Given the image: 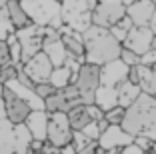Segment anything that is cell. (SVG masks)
Here are the masks:
<instances>
[{
  "label": "cell",
  "mask_w": 156,
  "mask_h": 154,
  "mask_svg": "<svg viewBox=\"0 0 156 154\" xmlns=\"http://www.w3.org/2000/svg\"><path fill=\"white\" fill-rule=\"evenodd\" d=\"M120 128L132 138L144 136V138H150L152 142H156V98L142 92L126 108Z\"/></svg>",
  "instance_id": "obj_1"
},
{
  "label": "cell",
  "mask_w": 156,
  "mask_h": 154,
  "mask_svg": "<svg viewBox=\"0 0 156 154\" xmlns=\"http://www.w3.org/2000/svg\"><path fill=\"white\" fill-rule=\"evenodd\" d=\"M82 44H84V62L94 66H104L120 56L122 44L112 38L110 30L100 26H94L82 32Z\"/></svg>",
  "instance_id": "obj_2"
},
{
  "label": "cell",
  "mask_w": 156,
  "mask_h": 154,
  "mask_svg": "<svg viewBox=\"0 0 156 154\" xmlns=\"http://www.w3.org/2000/svg\"><path fill=\"white\" fill-rule=\"evenodd\" d=\"M18 2L34 26L60 30L62 26V14H60L62 4L60 2L56 0H18Z\"/></svg>",
  "instance_id": "obj_3"
},
{
  "label": "cell",
  "mask_w": 156,
  "mask_h": 154,
  "mask_svg": "<svg viewBox=\"0 0 156 154\" xmlns=\"http://www.w3.org/2000/svg\"><path fill=\"white\" fill-rule=\"evenodd\" d=\"M98 0H64L62 2V24L70 30L82 34L86 28L92 26V12Z\"/></svg>",
  "instance_id": "obj_4"
},
{
  "label": "cell",
  "mask_w": 156,
  "mask_h": 154,
  "mask_svg": "<svg viewBox=\"0 0 156 154\" xmlns=\"http://www.w3.org/2000/svg\"><path fill=\"white\" fill-rule=\"evenodd\" d=\"M72 84L76 86L82 104H94V92L100 86V66L84 62L82 66L78 68L76 78H74Z\"/></svg>",
  "instance_id": "obj_5"
},
{
  "label": "cell",
  "mask_w": 156,
  "mask_h": 154,
  "mask_svg": "<svg viewBox=\"0 0 156 154\" xmlns=\"http://www.w3.org/2000/svg\"><path fill=\"white\" fill-rule=\"evenodd\" d=\"M126 16V6L120 0H98L92 12V24L100 28H112L120 18Z\"/></svg>",
  "instance_id": "obj_6"
},
{
  "label": "cell",
  "mask_w": 156,
  "mask_h": 154,
  "mask_svg": "<svg viewBox=\"0 0 156 154\" xmlns=\"http://www.w3.org/2000/svg\"><path fill=\"white\" fill-rule=\"evenodd\" d=\"M46 142L52 148L60 150L72 142V128L68 124V116L64 112L48 114V130H46Z\"/></svg>",
  "instance_id": "obj_7"
},
{
  "label": "cell",
  "mask_w": 156,
  "mask_h": 154,
  "mask_svg": "<svg viewBox=\"0 0 156 154\" xmlns=\"http://www.w3.org/2000/svg\"><path fill=\"white\" fill-rule=\"evenodd\" d=\"M82 104V100H80V94H78L76 86L70 84V86L62 88V90H56L52 96L44 100V112L48 114H54V112H64L68 114L72 108Z\"/></svg>",
  "instance_id": "obj_8"
},
{
  "label": "cell",
  "mask_w": 156,
  "mask_h": 154,
  "mask_svg": "<svg viewBox=\"0 0 156 154\" xmlns=\"http://www.w3.org/2000/svg\"><path fill=\"white\" fill-rule=\"evenodd\" d=\"M14 36H16V40H18V44H20V50H22V64L26 62V60H30L34 54L42 52L44 28L30 24V26L22 28V30H16Z\"/></svg>",
  "instance_id": "obj_9"
},
{
  "label": "cell",
  "mask_w": 156,
  "mask_h": 154,
  "mask_svg": "<svg viewBox=\"0 0 156 154\" xmlns=\"http://www.w3.org/2000/svg\"><path fill=\"white\" fill-rule=\"evenodd\" d=\"M0 100H2V106H4L6 118H8L12 124H16V126H22V124L26 122L28 114L32 112V108H30L20 96L14 94L8 86H4V90H2V98H0Z\"/></svg>",
  "instance_id": "obj_10"
},
{
  "label": "cell",
  "mask_w": 156,
  "mask_h": 154,
  "mask_svg": "<svg viewBox=\"0 0 156 154\" xmlns=\"http://www.w3.org/2000/svg\"><path fill=\"white\" fill-rule=\"evenodd\" d=\"M66 116H68V124L72 128V132H82L90 122H96V120L104 118V114L94 104H80L76 108H72Z\"/></svg>",
  "instance_id": "obj_11"
},
{
  "label": "cell",
  "mask_w": 156,
  "mask_h": 154,
  "mask_svg": "<svg viewBox=\"0 0 156 154\" xmlns=\"http://www.w3.org/2000/svg\"><path fill=\"white\" fill-rule=\"evenodd\" d=\"M20 68H22V72L26 74L34 84L48 82V78H50V74H52V64H50V60H48V56H46L44 52L34 54L32 58L26 60Z\"/></svg>",
  "instance_id": "obj_12"
},
{
  "label": "cell",
  "mask_w": 156,
  "mask_h": 154,
  "mask_svg": "<svg viewBox=\"0 0 156 154\" xmlns=\"http://www.w3.org/2000/svg\"><path fill=\"white\" fill-rule=\"evenodd\" d=\"M152 42H154V34L150 28H136L132 26L130 32L126 34V40L122 42V48L132 50L134 54L144 56L146 52L152 50Z\"/></svg>",
  "instance_id": "obj_13"
},
{
  "label": "cell",
  "mask_w": 156,
  "mask_h": 154,
  "mask_svg": "<svg viewBox=\"0 0 156 154\" xmlns=\"http://www.w3.org/2000/svg\"><path fill=\"white\" fill-rule=\"evenodd\" d=\"M132 136L126 134L120 126H108L98 138V148H102L104 152H114V150H122L126 146L132 144Z\"/></svg>",
  "instance_id": "obj_14"
},
{
  "label": "cell",
  "mask_w": 156,
  "mask_h": 154,
  "mask_svg": "<svg viewBox=\"0 0 156 154\" xmlns=\"http://www.w3.org/2000/svg\"><path fill=\"white\" fill-rule=\"evenodd\" d=\"M156 6L148 0H134L132 4L126 6V16L130 18L132 26L136 28H148L152 20V14H154Z\"/></svg>",
  "instance_id": "obj_15"
},
{
  "label": "cell",
  "mask_w": 156,
  "mask_h": 154,
  "mask_svg": "<svg viewBox=\"0 0 156 154\" xmlns=\"http://www.w3.org/2000/svg\"><path fill=\"white\" fill-rule=\"evenodd\" d=\"M58 34H60V42L64 44V48H66V54L68 56H72V58H76L80 64H84V44H82V34L80 32H74V30H70L68 26H60V30H58Z\"/></svg>",
  "instance_id": "obj_16"
},
{
  "label": "cell",
  "mask_w": 156,
  "mask_h": 154,
  "mask_svg": "<svg viewBox=\"0 0 156 154\" xmlns=\"http://www.w3.org/2000/svg\"><path fill=\"white\" fill-rule=\"evenodd\" d=\"M128 78V66L118 58L100 66V86H118Z\"/></svg>",
  "instance_id": "obj_17"
},
{
  "label": "cell",
  "mask_w": 156,
  "mask_h": 154,
  "mask_svg": "<svg viewBox=\"0 0 156 154\" xmlns=\"http://www.w3.org/2000/svg\"><path fill=\"white\" fill-rule=\"evenodd\" d=\"M24 128L30 134V140L46 142V130H48V112L44 110H32L28 114Z\"/></svg>",
  "instance_id": "obj_18"
},
{
  "label": "cell",
  "mask_w": 156,
  "mask_h": 154,
  "mask_svg": "<svg viewBox=\"0 0 156 154\" xmlns=\"http://www.w3.org/2000/svg\"><path fill=\"white\" fill-rule=\"evenodd\" d=\"M42 52L48 56L52 68L64 66L66 58H68V54H66V48H64V44L60 42V38H56V40H46L44 44H42Z\"/></svg>",
  "instance_id": "obj_19"
},
{
  "label": "cell",
  "mask_w": 156,
  "mask_h": 154,
  "mask_svg": "<svg viewBox=\"0 0 156 154\" xmlns=\"http://www.w3.org/2000/svg\"><path fill=\"white\" fill-rule=\"evenodd\" d=\"M94 106L102 110V114L118 106V96H116V86H98L94 92Z\"/></svg>",
  "instance_id": "obj_20"
},
{
  "label": "cell",
  "mask_w": 156,
  "mask_h": 154,
  "mask_svg": "<svg viewBox=\"0 0 156 154\" xmlns=\"http://www.w3.org/2000/svg\"><path fill=\"white\" fill-rule=\"evenodd\" d=\"M18 68L20 66H14L12 60H10V52H8L6 42L0 40V84H6V82L14 80Z\"/></svg>",
  "instance_id": "obj_21"
},
{
  "label": "cell",
  "mask_w": 156,
  "mask_h": 154,
  "mask_svg": "<svg viewBox=\"0 0 156 154\" xmlns=\"http://www.w3.org/2000/svg\"><path fill=\"white\" fill-rule=\"evenodd\" d=\"M4 8H6V14H8V18H10V22H12L14 30H22V28H26V26L32 24L30 18L26 16V12L22 10V6H20L18 0H8Z\"/></svg>",
  "instance_id": "obj_22"
},
{
  "label": "cell",
  "mask_w": 156,
  "mask_h": 154,
  "mask_svg": "<svg viewBox=\"0 0 156 154\" xmlns=\"http://www.w3.org/2000/svg\"><path fill=\"white\" fill-rule=\"evenodd\" d=\"M142 94V90L138 86H134V84H130L128 80H124V82H120L118 86H116V96H118V106L120 108H128L130 104H132L134 100L138 98V96Z\"/></svg>",
  "instance_id": "obj_23"
},
{
  "label": "cell",
  "mask_w": 156,
  "mask_h": 154,
  "mask_svg": "<svg viewBox=\"0 0 156 154\" xmlns=\"http://www.w3.org/2000/svg\"><path fill=\"white\" fill-rule=\"evenodd\" d=\"M74 78L76 76H74L66 66H58V68H52V74H50V78H48V82H50L56 90H62V88L72 84Z\"/></svg>",
  "instance_id": "obj_24"
},
{
  "label": "cell",
  "mask_w": 156,
  "mask_h": 154,
  "mask_svg": "<svg viewBox=\"0 0 156 154\" xmlns=\"http://www.w3.org/2000/svg\"><path fill=\"white\" fill-rule=\"evenodd\" d=\"M14 32L16 30H14L12 22H10V18H8V14H6V8H0V40L6 42V38L12 36Z\"/></svg>",
  "instance_id": "obj_25"
},
{
  "label": "cell",
  "mask_w": 156,
  "mask_h": 154,
  "mask_svg": "<svg viewBox=\"0 0 156 154\" xmlns=\"http://www.w3.org/2000/svg\"><path fill=\"white\" fill-rule=\"evenodd\" d=\"M124 112H126L124 108L116 106V108L104 112V120L108 122V126H120V124H122V120H124Z\"/></svg>",
  "instance_id": "obj_26"
},
{
  "label": "cell",
  "mask_w": 156,
  "mask_h": 154,
  "mask_svg": "<svg viewBox=\"0 0 156 154\" xmlns=\"http://www.w3.org/2000/svg\"><path fill=\"white\" fill-rule=\"evenodd\" d=\"M32 92L42 100V102H44L48 96H52V94L56 92V88L52 86L50 82H40V84H34V90H32Z\"/></svg>",
  "instance_id": "obj_27"
},
{
  "label": "cell",
  "mask_w": 156,
  "mask_h": 154,
  "mask_svg": "<svg viewBox=\"0 0 156 154\" xmlns=\"http://www.w3.org/2000/svg\"><path fill=\"white\" fill-rule=\"evenodd\" d=\"M118 60H120V62H124L128 68H132V66H136V64H140V56L134 54L132 50H128V48H120Z\"/></svg>",
  "instance_id": "obj_28"
},
{
  "label": "cell",
  "mask_w": 156,
  "mask_h": 154,
  "mask_svg": "<svg viewBox=\"0 0 156 154\" xmlns=\"http://www.w3.org/2000/svg\"><path fill=\"white\" fill-rule=\"evenodd\" d=\"M90 144H94V142H90L82 132H72V146L76 148V152L82 150V148H86V146H90Z\"/></svg>",
  "instance_id": "obj_29"
},
{
  "label": "cell",
  "mask_w": 156,
  "mask_h": 154,
  "mask_svg": "<svg viewBox=\"0 0 156 154\" xmlns=\"http://www.w3.org/2000/svg\"><path fill=\"white\" fill-rule=\"evenodd\" d=\"M140 64L146 68H150L152 72H156V50H150L144 56H140Z\"/></svg>",
  "instance_id": "obj_30"
},
{
  "label": "cell",
  "mask_w": 156,
  "mask_h": 154,
  "mask_svg": "<svg viewBox=\"0 0 156 154\" xmlns=\"http://www.w3.org/2000/svg\"><path fill=\"white\" fill-rule=\"evenodd\" d=\"M132 144L136 146L138 150H142V152L146 154V152H150V150H152V144H154V142H152L150 138H144V136H136V138L132 140Z\"/></svg>",
  "instance_id": "obj_31"
},
{
  "label": "cell",
  "mask_w": 156,
  "mask_h": 154,
  "mask_svg": "<svg viewBox=\"0 0 156 154\" xmlns=\"http://www.w3.org/2000/svg\"><path fill=\"white\" fill-rule=\"evenodd\" d=\"M82 134L86 136L90 142H98V138H100V130H98L96 122H90V124H88V126L82 130Z\"/></svg>",
  "instance_id": "obj_32"
},
{
  "label": "cell",
  "mask_w": 156,
  "mask_h": 154,
  "mask_svg": "<svg viewBox=\"0 0 156 154\" xmlns=\"http://www.w3.org/2000/svg\"><path fill=\"white\" fill-rule=\"evenodd\" d=\"M146 94H150L152 98H156V72H152L150 80H148V86H146Z\"/></svg>",
  "instance_id": "obj_33"
},
{
  "label": "cell",
  "mask_w": 156,
  "mask_h": 154,
  "mask_svg": "<svg viewBox=\"0 0 156 154\" xmlns=\"http://www.w3.org/2000/svg\"><path fill=\"white\" fill-rule=\"evenodd\" d=\"M114 26L120 28V30H124V32H130V28H132V22H130L128 16H124V18L118 20V24H114Z\"/></svg>",
  "instance_id": "obj_34"
},
{
  "label": "cell",
  "mask_w": 156,
  "mask_h": 154,
  "mask_svg": "<svg viewBox=\"0 0 156 154\" xmlns=\"http://www.w3.org/2000/svg\"><path fill=\"white\" fill-rule=\"evenodd\" d=\"M96 150H98V146H96V142H94V144L86 146V148H82V150H78L76 154H98Z\"/></svg>",
  "instance_id": "obj_35"
},
{
  "label": "cell",
  "mask_w": 156,
  "mask_h": 154,
  "mask_svg": "<svg viewBox=\"0 0 156 154\" xmlns=\"http://www.w3.org/2000/svg\"><path fill=\"white\" fill-rule=\"evenodd\" d=\"M120 154H144V152H142V150H138L134 144H130V146H126V148L120 150Z\"/></svg>",
  "instance_id": "obj_36"
},
{
  "label": "cell",
  "mask_w": 156,
  "mask_h": 154,
  "mask_svg": "<svg viewBox=\"0 0 156 154\" xmlns=\"http://www.w3.org/2000/svg\"><path fill=\"white\" fill-rule=\"evenodd\" d=\"M60 154H76V148H74L72 142H70V144H66L64 148H60Z\"/></svg>",
  "instance_id": "obj_37"
},
{
  "label": "cell",
  "mask_w": 156,
  "mask_h": 154,
  "mask_svg": "<svg viewBox=\"0 0 156 154\" xmlns=\"http://www.w3.org/2000/svg\"><path fill=\"white\" fill-rule=\"evenodd\" d=\"M148 28L152 30V34H154V38H156V8H154V14H152V20H150V24H148Z\"/></svg>",
  "instance_id": "obj_38"
},
{
  "label": "cell",
  "mask_w": 156,
  "mask_h": 154,
  "mask_svg": "<svg viewBox=\"0 0 156 154\" xmlns=\"http://www.w3.org/2000/svg\"><path fill=\"white\" fill-rule=\"evenodd\" d=\"M96 126H98V130H100V134H102V132L108 128V122H106L104 118H100V120H96Z\"/></svg>",
  "instance_id": "obj_39"
},
{
  "label": "cell",
  "mask_w": 156,
  "mask_h": 154,
  "mask_svg": "<svg viewBox=\"0 0 156 154\" xmlns=\"http://www.w3.org/2000/svg\"><path fill=\"white\" fill-rule=\"evenodd\" d=\"M120 2H122V4H124V6H128V4H132L134 0H120Z\"/></svg>",
  "instance_id": "obj_40"
},
{
  "label": "cell",
  "mask_w": 156,
  "mask_h": 154,
  "mask_svg": "<svg viewBox=\"0 0 156 154\" xmlns=\"http://www.w3.org/2000/svg\"><path fill=\"white\" fill-rule=\"evenodd\" d=\"M26 154H42V152H36V150H30V148H26Z\"/></svg>",
  "instance_id": "obj_41"
},
{
  "label": "cell",
  "mask_w": 156,
  "mask_h": 154,
  "mask_svg": "<svg viewBox=\"0 0 156 154\" xmlns=\"http://www.w3.org/2000/svg\"><path fill=\"white\" fill-rule=\"evenodd\" d=\"M6 2H8V0H0V8H4V6H6Z\"/></svg>",
  "instance_id": "obj_42"
},
{
  "label": "cell",
  "mask_w": 156,
  "mask_h": 154,
  "mask_svg": "<svg viewBox=\"0 0 156 154\" xmlns=\"http://www.w3.org/2000/svg\"><path fill=\"white\" fill-rule=\"evenodd\" d=\"M2 90H4V84H0V98H2Z\"/></svg>",
  "instance_id": "obj_43"
},
{
  "label": "cell",
  "mask_w": 156,
  "mask_h": 154,
  "mask_svg": "<svg viewBox=\"0 0 156 154\" xmlns=\"http://www.w3.org/2000/svg\"><path fill=\"white\" fill-rule=\"evenodd\" d=\"M150 152H154V154H156V142L152 144V150H150Z\"/></svg>",
  "instance_id": "obj_44"
},
{
  "label": "cell",
  "mask_w": 156,
  "mask_h": 154,
  "mask_svg": "<svg viewBox=\"0 0 156 154\" xmlns=\"http://www.w3.org/2000/svg\"><path fill=\"white\" fill-rule=\"evenodd\" d=\"M106 154H120V150H114V152H106Z\"/></svg>",
  "instance_id": "obj_45"
},
{
  "label": "cell",
  "mask_w": 156,
  "mask_h": 154,
  "mask_svg": "<svg viewBox=\"0 0 156 154\" xmlns=\"http://www.w3.org/2000/svg\"><path fill=\"white\" fill-rule=\"evenodd\" d=\"M148 2H152V4H154V6H156V0H148Z\"/></svg>",
  "instance_id": "obj_46"
},
{
  "label": "cell",
  "mask_w": 156,
  "mask_h": 154,
  "mask_svg": "<svg viewBox=\"0 0 156 154\" xmlns=\"http://www.w3.org/2000/svg\"><path fill=\"white\" fill-rule=\"evenodd\" d=\"M56 2H60V4H62V2H64V0H56Z\"/></svg>",
  "instance_id": "obj_47"
},
{
  "label": "cell",
  "mask_w": 156,
  "mask_h": 154,
  "mask_svg": "<svg viewBox=\"0 0 156 154\" xmlns=\"http://www.w3.org/2000/svg\"><path fill=\"white\" fill-rule=\"evenodd\" d=\"M146 154H152V152H146Z\"/></svg>",
  "instance_id": "obj_48"
}]
</instances>
